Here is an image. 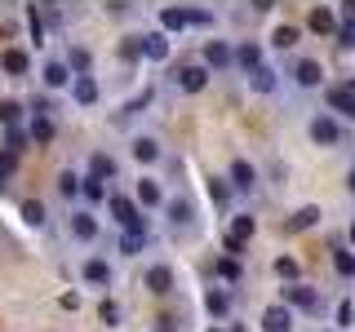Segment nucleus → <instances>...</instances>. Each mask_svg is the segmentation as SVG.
<instances>
[{
    "label": "nucleus",
    "instance_id": "1",
    "mask_svg": "<svg viewBox=\"0 0 355 332\" xmlns=\"http://www.w3.org/2000/svg\"><path fill=\"white\" fill-rule=\"evenodd\" d=\"M253 235H258V217H249V213H236L231 217V230H227V257H240L244 252V243H249Z\"/></svg>",
    "mask_w": 355,
    "mask_h": 332
},
{
    "label": "nucleus",
    "instance_id": "2",
    "mask_svg": "<svg viewBox=\"0 0 355 332\" xmlns=\"http://www.w3.org/2000/svg\"><path fill=\"white\" fill-rule=\"evenodd\" d=\"M324 102H329L333 116L355 120V80H338V84H329V89H324Z\"/></svg>",
    "mask_w": 355,
    "mask_h": 332
},
{
    "label": "nucleus",
    "instance_id": "3",
    "mask_svg": "<svg viewBox=\"0 0 355 332\" xmlns=\"http://www.w3.org/2000/svg\"><path fill=\"white\" fill-rule=\"evenodd\" d=\"M107 213H111V221H116V226H125V230L147 226V217L138 213V204H133L129 195H111V199H107Z\"/></svg>",
    "mask_w": 355,
    "mask_h": 332
},
{
    "label": "nucleus",
    "instance_id": "4",
    "mask_svg": "<svg viewBox=\"0 0 355 332\" xmlns=\"http://www.w3.org/2000/svg\"><path fill=\"white\" fill-rule=\"evenodd\" d=\"M306 133H311V142H315V147H338V142H342V124L329 116V111H324V116H315V120H311V124H306Z\"/></svg>",
    "mask_w": 355,
    "mask_h": 332
},
{
    "label": "nucleus",
    "instance_id": "5",
    "mask_svg": "<svg viewBox=\"0 0 355 332\" xmlns=\"http://www.w3.org/2000/svg\"><path fill=\"white\" fill-rule=\"evenodd\" d=\"M280 302H284L288 310H315L320 297H315V288H306V284H284V288H280Z\"/></svg>",
    "mask_w": 355,
    "mask_h": 332
},
{
    "label": "nucleus",
    "instance_id": "6",
    "mask_svg": "<svg viewBox=\"0 0 355 332\" xmlns=\"http://www.w3.org/2000/svg\"><path fill=\"white\" fill-rule=\"evenodd\" d=\"M67 230H71V239L94 243V239H98V217L89 213V208H71V221H67Z\"/></svg>",
    "mask_w": 355,
    "mask_h": 332
},
{
    "label": "nucleus",
    "instance_id": "7",
    "mask_svg": "<svg viewBox=\"0 0 355 332\" xmlns=\"http://www.w3.org/2000/svg\"><path fill=\"white\" fill-rule=\"evenodd\" d=\"M142 288H147V293H155V297H169L173 293V270L164 261H155L147 275H142Z\"/></svg>",
    "mask_w": 355,
    "mask_h": 332
},
{
    "label": "nucleus",
    "instance_id": "8",
    "mask_svg": "<svg viewBox=\"0 0 355 332\" xmlns=\"http://www.w3.org/2000/svg\"><path fill=\"white\" fill-rule=\"evenodd\" d=\"M262 332H293V310H288L284 302L266 306L262 310Z\"/></svg>",
    "mask_w": 355,
    "mask_h": 332
},
{
    "label": "nucleus",
    "instance_id": "9",
    "mask_svg": "<svg viewBox=\"0 0 355 332\" xmlns=\"http://www.w3.org/2000/svg\"><path fill=\"white\" fill-rule=\"evenodd\" d=\"M27 138H31V147H49V142L58 138L53 116H31V120H27Z\"/></svg>",
    "mask_w": 355,
    "mask_h": 332
},
{
    "label": "nucleus",
    "instance_id": "10",
    "mask_svg": "<svg viewBox=\"0 0 355 332\" xmlns=\"http://www.w3.org/2000/svg\"><path fill=\"white\" fill-rule=\"evenodd\" d=\"M205 84H209V66L205 62H187L182 71H178V89H182V93H200Z\"/></svg>",
    "mask_w": 355,
    "mask_h": 332
},
{
    "label": "nucleus",
    "instance_id": "11",
    "mask_svg": "<svg viewBox=\"0 0 355 332\" xmlns=\"http://www.w3.org/2000/svg\"><path fill=\"white\" fill-rule=\"evenodd\" d=\"M293 80L302 89H320V84H324V66H320L315 58H297L293 62Z\"/></svg>",
    "mask_w": 355,
    "mask_h": 332
},
{
    "label": "nucleus",
    "instance_id": "12",
    "mask_svg": "<svg viewBox=\"0 0 355 332\" xmlns=\"http://www.w3.org/2000/svg\"><path fill=\"white\" fill-rule=\"evenodd\" d=\"M227 182L236 186V191H253V186H258V169H253L249 160H231V169H227Z\"/></svg>",
    "mask_w": 355,
    "mask_h": 332
},
{
    "label": "nucleus",
    "instance_id": "13",
    "mask_svg": "<svg viewBox=\"0 0 355 332\" xmlns=\"http://www.w3.org/2000/svg\"><path fill=\"white\" fill-rule=\"evenodd\" d=\"M231 62H236V49H231L227 40H209V44H205V66H214V71H227Z\"/></svg>",
    "mask_w": 355,
    "mask_h": 332
},
{
    "label": "nucleus",
    "instance_id": "14",
    "mask_svg": "<svg viewBox=\"0 0 355 332\" xmlns=\"http://www.w3.org/2000/svg\"><path fill=\"white\" fill-rule=\"evenodd\" d=\"M40 80H44V89H71V80H76V75H71V66H67V62H58V58H53V62H44Z\"/></svg>",
    "mask_w": 355,
    "mask_h": 332
},
{
    "label": "nucleus",
    "instance_id": "15",
    "mask_svg": "<svg viewBox=\"0 0 355 332\" xmlns=\"http://www.w3.org/2000/svg\"><path fill=\"white\" fill-rule=\"evenodd\" d=\"M311 31H320V36H338L342 31V22H338V14H333V9H324V5H315L311 9Z\"/></svg>",
    "mask_w": 355,
    "mask_h": 332
},
{
    "label": "nucleus",
    "instance_id": "16",
    "mask_svg": "<svg viewBox=\"0 0 355 332\" xmlns=\"http://www.w3.org/2000/svg\"><path fill=\"white\" fill-rule=\"evenodd\" d=\"M187 27H191V9H182V5L160 9V31H187Z\"/></svg>",
    "mask_w": 355,
    "mask_h": 332
},
{
    "label": "nucleus",
    "instance_id": "17",
    "mask_svg": "<svg viewBox=\"0 0 355 332\" xmlns=\"http://www.w3.org/2000/svg\"><path fill=\"white\" fill-rule=\"evenodd\" d=\"M71 102L76 107H94L98 102V80L94 75H76L71 80Z\"/></svg>",
    "mask_w": 355,
    "mask_h": 332
},
{
    "label": "nucleus",
    "instance_id": "18",
    "mask_svg": "<svg viewBox=\"0 0 355 332\" xmlns=\"http://www.w3.org/2000/svg\"><path fill=\"white\" fill-rule=\"evenodd\" d=\"M142 58L164 62L169 58V36H164V31H147V36H142Z\"/></svg>",
    "mask_w": 355,
    "mask_h": 332
},
{
    "label": "nucleus",
    "instance_id": "19",
    "mask_svg": "<svg viewBox=\"0 0 355 332\" xmlns=\"http://www.w3.org/2000/svg\"><path fill=\"white\" fill-rule=\"evenodd\" d=\"M80 275H85V284L107 288V284H111V261H107V257H89V261L80 266Z\"/></svg>",
    "mask_w": 355,
    "mask_h": 332
},
{
    "label": "nucleus",
    "instance_id": "20",
    "mask_svg": "<svg viewBox=\"0 0 355 332\" xmlns=\"http://www.w3.org/2000/svg\"><path fill=\"white\" fill-rule=\"evenodd\" d=\"M151 243V226H138V230H125V235H120V252H125V257H138L142 248H147Z\"/></svg>",
    "mask_w": 355,
    "mask_h": 332
},
{
    "label": "nucleus",
    "instance_id": "21",
    "mask_svg": "<svg viewBox=\"0 0 355 332\" xmlns=\"http://www.w3.org/2000/svg\"><path fill=\"white\" fill-rule=\"evenodd\" d=\"M133 199H138L142 208H160L164 204V191H160V182H155V177H142L138 191H133Z\"/></svg>",
    "mask_w": 355,
    "mask_h": 332
},
{
    "label": "nucleus",
    "instance_id": "22",
    "mask_svg": "<svg viewBox=\"0 0 355 332\" xmlns=\"http://www.w3.org/2000/svg\"><path fill=\"white\" fill-rule=\"evenodd\" d=\"M0 71H5V75H27L31 71V58L22 49H5V53H0Z\"/></svg>",
    "mask_w": 355,
    "mask_h": 332
},
{
    "label": "nucleus",
    "instance_id": "23",
    "mask_svg": "<svg viewBox=\"0 0 355 332\" xmlns=\"http://www.w3.org/2000/svg\"><path fill=\"white\" fill-rule=\"evenodd\" d=\"M89 177H98V182H111V177H116V160H111L107 151H94V155H89Z\"/></svg>",
    "mask_w": 355,
    "mask_h": 332
},
{
    "label": "nucleus",
    "instance_id": "24",
    "mask_svg": "<svg viewBox=\"0 0 355 332\" xmlns=\"http://www.w3.org/2000/svg\"><path fill=\"white\" fill-rule=\"evenodd\" d=\"M236 62L244 66V75H249V71H258V66H262V44H253V40H244V44H240V49H236Z\"/></svg>",
    "mask_w": 355,
    "mask_h": 332
},
{
    "label": "nucleus",
    "instance_id": "25",
    "mask_svg": "<svg viewBox=\"0 0 355 332\" xmlns=\"http://www.w3.org/2000/svg\"><path fill=\"white\" fill-rule=\"evenodd\" d=\"M133 160H138V164H155V160H160V142H155V138H133Z\"/></svg>",
    "mask_w": 355,
    "mask_h": 332
},
{
    "label": "nucleus",
    "instance_id": "26",
    "mask_svg": "<svg viewBox=\"0 0 355 332\" xmlns=\"http://www.w3.org/2000/svg\"><path fill=\"white\" fill-rule=\"evenodd\" d=\"M275 84H280V80H275V71H271V66H258V71H249V89H253V93H275Z\"/></svg>",
    "mask_w": 355,
    "mask_h": 332
},
{
    "label": "nucleus",
    "instance_id": "27",
    "mask_svg": "<svg viewBox=\"0 0 355 332\" xmlns=\"http://www.w3.org/2000/svg\"><path fill=\"white\" fill-rule=\"evenodd\" d=\"M315 221H320V208H315V204H302V208H297L293 217L284 221V230H311Z\"/></svg>",
    "mask_w": 355,
    "mask_h": 332
},
{
    "label": "nucleus",
    "instance_id": "28",
    "mask_svg": "<svg viewBox=\"0 0 355 332\" xmlns=\"http://www.w3.org/2000/svg\"><path fill=\"white\" fill-rule=\"evenodd\" d=\"M205 310H209L214 319H227V315H231V297L218 293V288H209V293H205Z\"/></svg>",
    "mask_w": 355,
    "mask_h": 332
},
{
    "label": "nucleus",
    "instance_id": "29",
    "mask_svg": "<svg viewBox=\"0 0 355 332\" xmlns=\"http://www.w3.org/2000/svg\"><path fill=\"white\" fill-rule=\"evenodd\" d=\"M333 270H338L342 279H355V252L338 243V248H333Z\"/></svg>",
    "mask_w": 355,
    "mask_h": 332
},
{
    "label": "nucleus",
    "instance_id": "30",
    "mask_svg": "<svg viewBox=\"0 0 355 332\" xmlns=\"http://www.w3.org/2000/svg\"><path fill=\"white\" fill-rule=\"evenodd\" d=\"M231 191H236V186H231L227 177H209V199H214L218 208H227V204H231Z\"/></svg>",
    "mask_w": 355,
    "mask_h": 332
},
{
    "label": "nucleus",
    "instance_id": "31",
    "mask_svg": "<svg viewBox=\"0 0 355 332\" xmlns=\"http://www.w3.org/2000/svg\"><path fill=\"white\" fill-rule=\"evenodd\" d=\"M214 275H218V279H227V284H236L240 275H244L240 270V257H218L214 261Z\"/></svg>",
    "mask_w": 355,
    "mask_h": 332
},
{
    "label": "nucleus",
    "instance_id": "32",
    "mask_svg": "<svg viewBox=\"0 0 355 332\" xmlns=\"http://www.w3.org/2000/svg\"><path fill=\"white\" fill-rule=\"evenodd\" d=\"M164 208H169V221H173V226H191V204H187V199H169V204H164Z\"/></svg>",
    "mask_w": 355,
    "mask_h": 332
},
{
    "label": "nucleus",
    "instance_id": "33",
    "mask_svg": "<svg viewBox=\"0 0 355 332\" xmlns=\"http://www.w3.org/2000/svg\"><path fill=\"white\" fill-rule=\"evenodd\" d=\"M80 195L89 199V204H107V182H98V177H85V186H80Z\"/></svg>",
    "mask_w": 355,
    "mask_h": 332
},
{
    "label": "nucleus",
    "instance_id": "34",
    "mask_svg": "<svg viewBox=\"0 0 355 332\" xmlns=\"http://www.w3.org/2000/svg\"><path fill=\"white\" fill-rule=\"evenodd\" d=\"M22 221H27V226H44V221H49V213H44V204L40 199H27V204H22Z\"/></svg>",
    "mask_w": 355,
    "mask_h": 332
},
{
    "label": "nucleus",
    "instance_id": "35",
    "mask_svg": "<svg viewBox=\"0 0 355 332\" xmlns=\"http://www.w3.org/2000/svg\"><path fill=\"white\" fill-rule=\"evenodd\" d=\"M67 66H71V75H89V49L71 44V49H67Z\"/></svg>",
    "mask_w": 355,
    "mask_h": 332
},
{
    "label": "nucleus",
    "instance_id": "36",
    "mask_svg": "<svg viewBox=\"0 0 355 332\" xmlns=\"http://www.w3.org/2000/svg\"><path fill=\"white\" fill-rule=\"evenodd\" d=\"M27 129H5V155H22L27 151Z\"/></svg>",
    "mask_w": 355,
    "mask_h": 332
},
{
    "label": "nucleus",
    "instance_id": "37",
    "mask_svg": "<svg viewBox=\"0 0 355 332\" xmlns=\"http://www.w3.org/2000/svg\"><path fill=\"white\" fill-rule=\"evenodd\" d=\"M80 186H85V177H76L71 169L58 177V195H62V199H76V195H80Z\"/></svg>",
    "mask_w": 355,
    "mask_h": 332
},
{
    "label": "nucleus",
    "instance_id": "38",
    "mask_svg": "<svg viewBox=\"0 0 355 332\" xmlns=\"http://www.w3.org/2000/svg\"><path fill=\"white\" fill-rule=\"evenodd\" d=\"M27 31H31V40H36V44H44V14H40V5L27 9Z\"/></svg>",
    "mask_w": 355,
    "mask_h": 332
},
{
    "label": "nucleus",
    "instance_id": "39",
    "mask_svg": "<svg viewBox=\"0 0 355 332\" xmlns=\"http://www.w3.org/2000/svg\"><path fill=\"white\" fill-rule=\"evenodd\" d=\"M18 120H22V107L14 102V98H5V102H0V124H5V129H18Z\"/></svg>",
    "mask_w": 355,
    "mask_h": 332
},
{
    "label": "nucleus",
    "instance_id": "40",
    "mask_svg": "<svg viewBox=\"0 0 355 332\" xmlns=\"http://www.w3.org/2000/svg\"><path fill=\"white\" fill-rule=\"evenodd\" d=\"M120 58H125V62H138L142 58V36H125V40H120Z\"/></svg>",
    "mask_w": 355,
    "mask_h": 332
},
{
    "label": "nucleus",
    "instance_id": "41",
    "mask_svg": "<svg viewBox=\"0 0 355 332\" xmlns=\"http://www.w3.org/2000/svg\"><path fill=\"white\" fill-rule=\"evenodd\" d=\"M271 44H275V49H293V44H297V27H275Z\"/></svg>",
    "mask_w": 355,
    "mask_h": 332
},
{
    "label": "nucleus",
    "instance_id": "42",
    "mask_svg": "<svg viewBox=\"0 0 355 332\" xmlns=\"http://www.w3.org/2000/svg\"><path fill=\"white\" fill-rule=\"evenodd\" d=\"M98 319H103L107 328H116V324H120V302H111V297H107V302L98 306Z\"/></svg>",
    "mask_w": 355,
    "mask_h": 332
},
{
    "label": "nucleus",
    "instance_id": "43",
    "mask_svg": "<svg viewBox=\"0 0 355 332\" xmlns=\"http://www.w3.org/2000/svg\"><path fill=\"white\" fill-rule=\"evenodd\" d=\"M275 275L288 279V284H297V261L293 257H275Z\"/></svg>",
    "mask_w": 355,
    "mask_h": 332
},
{
    "label": "nucleus",
    "instance_id": "44",
    "mask_svg": "<svg viewBox=\"0 0 355 332\" xmlns=\"http://www.w3.org/2000/svg\"><path fill=\"white\" fill-rule=\"evenodd\" d=\"M14 164H18V155H0V191H5L9 177H14Z\"/></svg>",
    "mask_w": 355,
    "mask_h": 332
},
{
    "label": "nucleus",
    "instance_id": "45",
    "mask_svg": "<svg viewBox=\"0 0 355 332\" xmlns=\"http://www.w3.org/2000/svg\"><path fill=\"white\" fill-rule=\"evenodd\" d=\"M338 324H342V328L355 324V302H342V306H338Z\"/></svg>",
    "mask_w": 355,
    "mask_h": 332
},
{
    "label": "nucleus",
    "instance_id": "46",
    "mask_svg": "<svg viewBox=\"0 0 355 332\" xmlns=\"http://www.w3.org/2000/svg\"><path fill=\"white\" fill-rule=\"evenodd\" d=\"M191 27H214V14L209 9H191Z\"/></svg>",
    "mask_w": 355,
    "mask_h": 332
},
{
    "label": "nucleus",
    "instance_id": "47",
    "mask_svg": "<svg viewBox=\"0 0 355 332\" xmlns=\"http://www.w3.org/2000/svg\"><path fill=\"white\" fill-rule=\"evenodd\" d=\"M155 332H178V319L173 315H160V319H155Z\"/></svg>",
    "mask_w": 355,
    "mask_h": 332
},
{
    "label": "nucleus",
    "instance_id": "48",
    "mask_svg": "<svg viewBox=\"0 0 355 332\" xmlns=\"http://www.w3.org/2000/svg\"><path fill=\"white\" fill-rule=\"evenodd\" d=\"M62 310H80V297H76V293H62Z\"/></svg>",
    "mask_w": 355,
    "mask_h": 332
},
{
    "label": "nucleus",
    "instance_id": "49",
    "mask_svg": "<svg viewBox=\"0 0 355 332\" xmlns=\"http://www.w3.org/2000/svg\"><path fill=\"white\" fill-rule=\"evenodd\" d=\"M342 27H355V5H342Z\"/></svg>",
    "mask_w": 355,
    "mask_h": 332
},
{
    "label": "nucleus",
    "instance_id": "50",
    "mask_svg": "<svg viewBox=\"0 0 355 332\" xmlns=\"http://www.w3.org/2000/svg\"><path fill=\"white\" fill-rule=\"evenodd\" d=\"M338 40H342V44H355V27H342V31H338Z\"/></svg>",
    "mask_w": 355,
    "mask_h": 332
},
{
    "label": "nucleus",
    "instance_id": "51",
    "mask_svg": "<svg viewBox=\"0 0 355 332\" xmlns=\"http://www.w3.org/2000/svg\"><path fill=\"white\" fill-rule=\"evenodd\" d=\"M347 191H351V195H355V169H351V173H347Z\"/></svg>",
    "mask_w": 355,
    "mask_h": 332
},
{
    "label": "nucleus",
    "instance_id": "52",
    "mask_svg": "<svg viewBox=\"0 0 355 332\" xmlns=\"http://www.w3.org/2000/svg\"><path fill=\"white\" fill-rule=\"evenodd\" d=\"M347 235H351V243H355V221H351V230H347Z\"/></svg>",
    "mask_w": 355,
    "mask_h": 332
},
{
    "label": "nucleus",
    "instance_id": "53",
    "mask_svg": "<svg viewBox=\"0 0 355 332\" xmlns=\"http://www.w3.org/2000/svg\"><path fill=\"white\" fill-rule=\"evenodd\" d=\"M209 332H222V328H209Z\"/></svg>",
    "mask_w": 355,
    "mask_h": 332
},
{
    "label": "nucleus",
    "instance_id": "54",
    "mask_svg": "<svg viewBox=\"0 0 355 332\" xmlns=\"http://www.w3.org/2000/svg\"><path fill=\"white\" fill-rule=\"evenodd\" d=\"M0 80H5V71H0Z\"/></svg>",
    "mask_w": 355,
    "mask_h": 332
}]
</instances>
